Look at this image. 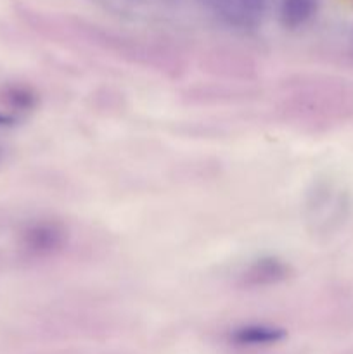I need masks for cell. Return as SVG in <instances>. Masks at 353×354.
Masks as SVG:
<instances>
[{
	"label": "cell",
	"mask_w": 353,
	"mask_h": 354,
	"mask_svg": "<svg viewBox=\"0 0 353 354\" xmlns=\"http://www.w3.org/2000/svg\"><path fill=\"white\" fill-rule=\"evenodd\" d=\"M280 120L305 131H327L353 121V83L331 75H296L277 93Z\"/></svg>",
	"instance_id": "1"
},
{
	"label": "cell",
	"mask_w": 353,
	"mask_h": 354,
	"mask_svg": "<svg viewBox=\"0 0 353 354\" xmlns=\"http://www.w3.org/2000/svg\"><path fill=\"white\" fill-rule=\"evenodd\" d=\"M71 242V230L64 220L40 216L24 221L16 235L21 258L30 263L55 261L66 254Z\"/></svg>",
	"instance_id": "2"
},
{
	"label": "cell",
	"mask_w": 353,
	"mask_h": 354,
	"mask_svg": "<svg viewBox=\"0 0 353 354\" xmlns=\"http://www.w3.org/2000/svg\"><path fill=\"white\" fill-rule=\"evenodd\" d=\"M293 277V266L279 256H260L239 272L237 283L242 289H270L287 282Z\"/></svg>",
	"instance_id": "3"
},
{
	"label": "cell",
	"mask_w": 353,
	"mask_h": 354,
	"mask_svg": "<svg viewBox=\"0 0 353 354\" xmlns=\"http://www.w3.org/2000/svg\"><path fill=\"white\" fill-rule=\"evenodd\" d=\"M210 7L230 28L251 30L263 19L266 0H210Z\"/></svg>",
	"instance_id": "4"
},
{
	"label": "cell",
	"mask_w": 353,
	"mask_h": 354,
	"mask_svg": "<svg viewBox=\"0 0 353 354\" xmlns=\"http://www.w3.org/2000/svg\"><path fill=\"white\" fill-rule=\"evenodd\" d=\"M346 203L343 199V194H339L338 190L327 185L317 187L307 204L308 220L315 225L317 230H325L327 225L341 218Z\"/></svg>",
	"instance_id": "5"
},
{
	"label": "cell",
	"mask_w": 353,
	"mask_h": 354,
	"mask_svg": "<svg viewBox=\"0 0 353 354\" xmlns=\"http://www.w3.org/2000/svg\"><path fill=\"white\" fill-rule=\"evenodd\" d=\"M287 332L272 324H244L232 328L228 341L237 348H269L286 339Z\"/></svg>",
	"instance_id": "6"
},
{
	"label": "cell",
	"mask_w": 353,
	"mask_h": 354,
	"mask_svg": "<svg viewBox=\"0 0 353 354\" xmlns=\"http://www.w3.org/2000/svg\"><path fill=\"white\" fill-rule=\"evenodd\" d=\"M0 104L6 107V113L19 120L40 106V93L31 85L23 82H7L0 85Z\"/></svg>",
	"instance_id": "7"
},
{
	"label": "cell",
	"mask_w": 353,
	"mask_h": 354,
	"mask_svg": "<svg viewBox=\"0 0 353 354\" xmlns=\"http://www.w3.org/2000/svg\"><path fill=\"white\" fill-rule=\"evenodd\" d=\"M318 0H280L279 19L286 30H300L315 16Z\"/></svg>",
	"instance_id": "8"
},
{
	"label": "cell",
	"mask_w": 353,
	"mask_h": 354,
	"mask_svg": "<svg viewBox=\"0 0 353 354\" xmlns=\"http://www.w3.org/2000/svg\"><path fill=\"white\" fill-rule=\"evenodd\" d=\"M17 121H19V120H16V118L10 116V114H7L3 109H0V128L14 127V124H16Z\"/></svg>",
	"instance_id": "9"
},
{
	"label": "cell",
	"mask_w": 353,
	"mask_h": 354,
	"mask_svg": "<svg viewBox=\"0 0 353 354\" xmlns=\"http://www.w3.org/2000/svg\"><path fill=\"white\" fill-rule=\"evenodd\" d=\"M6 156H7V149L0 144V166H2V162L6 161Z\"/></svg>",
	"instance_id": "10"
}]
</instances>
